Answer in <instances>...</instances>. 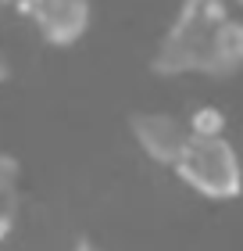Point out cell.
I'll use <instances>...</instances> for the list:
<instances>
[{"label": "cell", "mask_w": 243, "mask_h": 251, "mask_svg": "<svg viewBox=\"0 0 243 251\" xmlns=\"http://www.w3.org/2000/svg\"><path fill=\"white\" fill-rule=\"evenodd\" d=\"M0 4H11V7L18 11V15H25V18H29V15H32V7H36L40 0H0Z\"/></svg>", "instance_id": "7"}, {"label": "cell", "mask_w": 243, "mask_h": 251, "mask_svg": "<svg viewBox=\"0 0 243 251\" xmlns=\"http://www.w3.org/2000/svg\"><path fill=\"white\" fill-rule=\"evenodd\" d=\"M129 133L140 144V151L157 165H176L182 147L190 144V126L186 119L172 111H133L129 115Z\"/></svg>", "instance_id": "3"}, {"label": "cell", "mask_w": 243, "mask_h": 251, "mask_svg": "<svg viewBox=\"0 0 243 251\" xmlns=\"http://www.w3.org/2000/svg\"><path fill=\"white\" fill-rule=\"evenodd\" d=\"M186 126H190L193 136H218V133H225L229 119H225V111L218 104H200V108H193L186 115Z\"/></svg>", "instance_id": "6"}, {"label": "cell", "mask_w": 243, "mask_h": 251, "mask_svg": "<svg viewBox=\"0 0 243 251\" xmlns=\"http://www.w3.org/2000/svg\"><path fill=\"white\" fill-rule=\"evenodd\" d=\"M18 176H22L18 158L0 151V241L11 237L18 219Z\"/></svg>", "instance_id": "5"}, {"label": "cell", "mask_w": 243, "mask_h": 251, "mask_svg": "<svg viewBox=\"0 0 243 251\" xmlns=\"http://www.w3.org/2000/svg\"><path fill=\"white\" fill-rule=\"evenodd\" d=\"M29 18L50 47H72L89 32L93 4L89 0H40Z\"/></svg>", "instance_id": "4"}, {"label": "cell", "mask_w": 243, "mask_h": 251, "mask_svg": "<svg viewBox=\"0 0 243 251\" xmlns=\"http://www.w3.org/2000/svg\"><path fill=\"white\" fill-rule=\"evenodd\" d=\"M11 79V61H7V54L0 50V83H7Z\"/></svg>", "instance_id": "9"}, {"label": "cell", "mask_w": 243, "mask_h": 251, "mask_svg": "<svg viewBox=\"0 0 243 251\" xmlns=\"http://www.w3.org/2000/svg\"><path fill=\"white\" fill-rule=\"evenodd\" d=\"M72 251H104L100 244H93V241H89V237L83 233V237H75V244H72Z\"/></svg>", "instance_id": "8"}, {"label": "cell", "mask_w": 243, "mask_h": 251, "mask_svg": "<svg viewBox=\"0 0 243 251\" xmlns=\"http://www.w3.org/2000/svg\"><path fill=\"white\" fill-rule=\"evenodd\" d=\"M176 176L207 201H236L243 194V162L233 140L225 133L218 136H193L182 147L179 162L172 165Z\"/></svg>", "instance_id": "2"}, {"label": "cell", "mask_w": 243, "mask_h": 251, "mask_svg": "<svg viewBox=\"0 0 243 251\" xmlns=\"http://www.w3.org/2000/svg\"><path fill=\"white\" fill-rule=\"evenodd\" d=\"M236 4H243V0H236Z\"/></svg>", "instance_id": "10"}, {"label": "cell", "mask_w": 243, "mask_h": 251, "mask_svg": "<svg viewBox=\"0 0 243 251\" xmlns=\"http://www.w3.org/2000/svg\"><path fill=\"white\" fill-rule=\"evenodd\" d=\"M150 68L157 75H233L243 68V22L225 0H182Z\"/></svg>", "instance_id": "1"}]
</instances>
